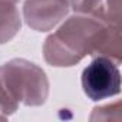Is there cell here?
<instances>
[{
  "label": "cell",
  "instance_id": "6da1fadb",
  "mask_svg": "<svg viewBox=\"0 0 122 122\" xmlns=\"http://www.w3.org/2000/svg\"><path fill=\"white\" fill-rule=\"evenodd\" d=\"M105 27L96 17H69L45 40V60L52 66H73L86 55L93 56Z\"/></svg>",
  "mask_w": 122,
  "mask_h": 122
},
{
  "label": "cell",
  "instance_id": "7a4b0ae2",
  "mask_svg": "<svg viewBox=\"0 0 122 122\" xmlns=\"http://www.w3.org/2000/svg\"><path fill=\"white\" fill-rule=\"evenodd\" d=\"M49 93V82L42 68L25 59H13L0 66V115L7 118L19 103L39 106Z\"/></svg>",
  "mask_w": 122,
  "mask_h": 122
},
{
  "label": "cell",
  "instance_id": "3957f363",
  "mask_svg": "<svg viewBox=\"0 0 122 122\" xmlns=\"http://www.w3.org/2000/svg\"><path fill=\"white\" fill-rule=\"evenodd\" d=\"M82 88L92 101L115 96L121 92V72L118 63L106 56H98L83 69Z\"/></svg>",
  "mask_w": 122,
  "mask_h": 122
},
{
  "label": "cell",
  "instance_id": "277c9868",
  "mask_svg": "<svg viewBox=\"0 0 122 122\" xmlns=\"http://www.w3.org/2000/svg\"><path fill=\"white\" fill-rule=\"evenodd\" d=\"M69 10L68 0H25L23 15L29 27L47 32L62 20Z\"/></svg>",
  "mask_w": 122,
  "mask_h": 122
},
{
  "label": "cell",
  "instance_id": "5b68a950",
  "mask_svg": "<svg viewBox=\"0 0 122 122\" xmlns=\"http://www.w3.org/2000/svg\"><path fill=\"white\" fill-rule=\"evenodd\" d=\"M78 13L91 15L106 25H119L121 0H68Z\"/></svg>",
  "mask_w": 122,
  "mask_h": 122
},
{
  "label": "cell",
  "instance_id": "8992f818",
  "mask_svg": "<svg viewBox=\"0 0 122 122\" xmlns=\"http://www.w3.org/2000/svg\"><path fill=\"white\" fill-rule=\"evenodd\" d=\"M22 20L16 3L0 0V45L12 40L20 30Z\"/></svg>",
  "mask_w": 122,
  "mask_h": 122
},
{
  "label": "cell",
  "instance_id": "52a82bcc",
  "mask_svg": "<svg viewBox=\"0 0 122 122\" xmlns=\"http://www.w3.org/2000/svg\"><path fill=\"white\" fill-rule=\"evenodd\" d=\"M106 56L113 62H121L122 45H121V26L119 25H106L105 32L101 37L98 49L93 56Z\"/></svg>",
  "mask_w": 122,
  "mask_h": 122
},
{
  "label": "cell",
  "instance_id": "ba28073f",
  "mask_svg": "<svg viewBox=\"0 0 122 122\" xmlns=\"http://www.w3.org/2000/svg\"><path fill=\"white\" fill-rule=\"evenodd\" d=\"M9 2H12V3H17L19 0H9Z\"/></svg>",
  "mask_w": 122,
  "mask_h": 122
},
{
  "label": "cell",
  "instance_id": "9c48e42d",
  "mask_svg": "<svg viewBox=\"0 0 122 122\" xmlns=\"http://www.w3.org/2000/svg\"><path fill=\"white\" fill-rule=\"evenodd\" d=\"M3 119H6V118H3V116H2V115H0V121H3Z\"/></svg>",
  "mask_w": 122,
  "mask_h": 122
}]
</instances>
